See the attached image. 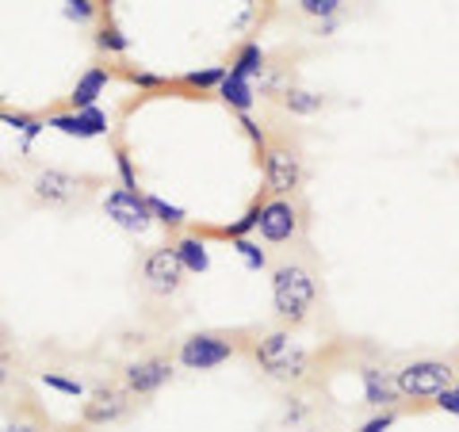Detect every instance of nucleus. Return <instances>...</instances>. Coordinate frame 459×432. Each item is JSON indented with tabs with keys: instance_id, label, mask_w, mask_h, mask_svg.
<instances>
[{
	"instance_id": "obj_1",
	"label": "nucleus",
	"mask_w": 459,
	"mask_h": 432,
	"mask_svg": "<svg viewBox=\"0 0 459 432\" xmlns=\"http://www.w3.org/2000/svg\"><path fill=\"white\" fill-rule=\"evenodd\" d=\"M318 302V280L299 261L272 268V310L283 325H303Z\"/></svg>"
},
{
	"instance_id": "obj_2",
	"label": "nucleus",
	"mask_w": 459,
	"mask_h": 432,
	"mask_svg": "<svg viewBox=\"0 0 459 432\" xmlns=\"http://www.w3.org/2000/svg\"><path fill=\"white\" fill-rule=\"evenodd\" d=\"M253 359L268 379L276 383H303L310 371V352L287 329H272L253 341Z\"/></svg>"
},
{
	"instance_id": "obj_3",
	"label": "nucleus",
	"mask_w": 459,
	"mask_h": 432,
	"mask_svg": "<svg viewBox=\"0 0 459 432\" xmlns=\"http://www.w3.org/2000/svg\"><path fill=\"white\" fill-rule=\"evenodd\" d=\"M261 172H264V195H299L303 188V153L287 138H268L261 150Z\"/></svg>"
},
{
	"instance_id": "obj_4",
	"label": "nucleus",
	"mask_w": 459,
	"mask_h": 432,
	"mask_svg": "<svg viewBox=\"0 0 459 432\" xmlns=\"http://www.w3.org/2000/svg\"><path fill=\"white\" fill-rule=\"evenodd\" d=\"M307 229V207L295 195H264L261 199V219H256V238L268 245L299 241Z\"/></svg>"
},
{
	"instance_id": "obj_5",
	"label": "nucleus",
	"mask_w": 459,
	"mask_h": 432,
	"mask_svg": "<svg viewBox=\"0 0 459 432\" xmlns=\"http://www.w3.org/2000/svg\"><path fill=\"white\" fill-rule=\"evenodd\" d=\"M394 383L402 402H433L440 391L455 386V367L448 359H410L394 371Z\"/></svg>"
},
{
	"instance_id": "obj_6",
	"label": "nucleus",
	"mask_w": 459,
	"mask_h": 432,
	"mask_svg": "<svg viewBox=\"0 0 459 432\" xmlns=\"http://www.w3.org/2000/svg\"><path fill=\"white\" fill-rule=\"evenodd\" d=\"M234 352H238L234 337L214 333V329H199V333L180 341L177 359H180V367H188V371H214V367H222L226 359H234Z\"/></svg>"
},
{
	"instance_id": "obj_7",
	"label": "nucleus",
	"mask_w": 459,
	"mask_h": 432,
	"mask_svg": "<svg viewBox=\"0 0 459 432\" xmlns=\"http://www.w3.org/2000/svg\"><path fill=\"white\" fill-rule=\"evenodd\" d=\"M134 406V394L126 386H115V383H100L92 386L81 402V425L89 428H108V425H119L126 413Z\"/></svg>"
},
{
	"instance_id": "obj_8",
	"label": "nucleus",
	"mask_w": 459,
	"mask_h": 432,
	"mask_svg": "<svg viewBox=\"0 0 459 432\" xmlns=\"http://www.w3.org/2000/svg\"><path fill=\"white\" fill-rule=\"evenodd\" d=\"M184 280H188V272H184L172 245H157V249H150L142 256V283H146L150 295H157V298L177 295L184 287Z\"/></svg>"
},
{
	"instance_id": "obj_9",
	"label": "nucleus",
	"mask_w": 459,
	"mask_h": 432,
	"mask_svg": "<svg viewBox=\"0 0 459 432\" xmlns=\"http://www.w3.org/2000/svg\"><path fill=\"white\" fill-rule=\"evenodd\" d=\"M104 214L119 229H126V234H146V229L153 226L146 192H131V188H123V184L104 195Z\"/></svg>"
},
{
	"instance_id": "obj_10",
	"label": "nucleus",
	"mask_w": 459,
	"mask_h": 432,
	"mask_svg": "<svg viewBox=\"0 0 459 432\" xmlns=\"http://www.w3.org/2000/svg\"><path fill=\"white\" fill-rule=\"evenodd\" d=\"M172 383V359L169 356H142L123 367V386L134 398H153L161 386Z\"/></svg>"
},
{
	"instance_id": "obj_11",
	"label": "nucleus",
	"mask_w": 459,
	"mask_h": 432,
	"mask_svg": "<svg viewBox=\"0 0 459 432\" xmlns=\"http://www.w3.org/2000/svg\"><path fill=\"white\" fill-rule=\"evenodd\" d=\"M31 188H35L39 203L69 207V203H77V199L84 195V177H77V172H65V168H42Z\"/></svg>"
},
{
	"instance_id": "obj_12",
	"label": "nucleus",
	"mask_w": 459,
	"mask_h": 432,
	"mask_svg": "<svg viewBox=\"0 0 459 432\" xmlns=\"http://www.w3.org/2000/svg\"><path fill=\"white\" fill-rule=\"evenodd\" d=\"M47 126L57 134H65V138H100V134H108V111L104 108H84V111H54L47 115Z\"/></svg>"
},
{
	"instance_id": "obj_13",
	"label": "nucleus",
	"mask_w": 459,
	"mask_h": 432,
	"mask_svg": "<svg viewBox=\"0 0 459 432\" xmlns=\"http://www.w3.org/2000/svg\"><path fill=\"white\" fill-rule=\"evenodd\" d=\"M360 383H364V402H368V406L376 410V413L398 410V406H402L394 371H386V367H379V364H368V367H360Z\"/></svg>"
},
{
	"instance_id": "obj_14",
	"label": "nucleus",
	"mask_w": 459,
	"mask_h": 432,
	"mask_svg": "<svg viewBox=\"0 0 459 432\" xmlns=\"http://www.w3.org/2000/svg\"><path fill=\"white\" fill-rule=\"evenodd\" d=\"M111 65H92V69H84V73L77 77L74 84V92H69V111H84V108H96V99L104 96V89L111 84Z\"/></svg>"
},
{
	"instance_id": "obj_15",
	"label": "nucleus",
	"mask_w": 459,
	"mask_h": 432,
	"mask_svg": "<svg viewBox=\"0 0 459 432\" xmlns=\"http://www.w3.org/2000/svg\"><path fill=\"white\" fill-rule=\"evenodd\" d=\"M172 249H177L180 264L188 276H204V272L211 268V253H207V241L199 234H180L177 241H172Z\"/></svg>"
},
{
	"instance_id": "obj_16",
	"label": "nucleus",
	"mask_w": 459,
	"mask_h": 432,
	"mask_svg": "<svg viewBox=\"0 0 459 432\" xmlns=\"http://www.w3.org/2000/svg\"><path fill=\"white\" fill-rule=\"evenodd\" d=\"M222 99V104L234 111V115H249L253 111V104H256V92H253V81H241V77H234L226 69V77H222V84H219V92H214Z\"/></svg>"
},
{
	"instance_id": "obj_17",
	"label": "nucleus",
	"mask_w": 459,
	"mask_h": 432,
	"mask_svg": "<svg viewBox=\"0 0 459 432\" xmlns=\"http://www.w3.org/2000/svg\"><path fill=\"white\" fill-rule=\"evenodd\" d=\"M264 69H268V54L261 50V42H241L238 54H234V62H230V73L241 77V81H256V77H264Z\"/></svg>"
},
{
	"instance_id": "obj_18",
	"label": "nucleus",
	"mask_w": 459,
	"mask_h": 432,
	"mask_svg": "<svg viewBox=\"0 0 459 432\" xmlns=\"http://www.w3.org/2000/svg\"><path fill=\"white\" fill-rule=\"evenodd\" d=\"M280 104L287 115H299V119H310V115H318L325 108V96L322 92H310V89H299V84H287L280 92Z\"/></svg>"
},
{
	"instance_id": "obj_19",
	"label": "nucleus",
	"mask_w": 459,
	"mask_h": 432,
	"mask_svg": "<svg viewBox=\"0 0 459 432\" xmlns=\"http://www.w3.org/2000/svg\"><path fill=\"white\" fill-rule=\"evenodd\" d=\"M146 203H150L153 222H161L165 229H172V234H180V229L188 226V211H184V207H172V203H165V199L153 195V192H146Z\"/></svg>"
},
{
	"instance_id": "obj_20",
	"label": "nucleus",
	"mask_w": 459,
	"mask_h": 432,
	"mask_svg": "<svg viewBox=\"0 0 459 432\" xmlns=\"http://www.w3.org/2000/svg\"><path fill=\"white\" fill-rule=\"evenodd\" d=\"M226 77V65H207V69H195V73H184L177 84L180 89H188V92H219V84Z\"/></svg>"
},
{
	"instance_id": "obj_21",
	"label": "nucleus",
	"mask_w": 459,
	"mask_h": 432,
	"mask_svg": "<svg viewBox=\"0 0 459 432\" xmlns=\"http://www.w3.org/2000/svg\"><path fill=\"white\" fill-rule=\"evenodd\" d=\"M96 50H100V54L119 57V54L131 50V39H126V35L119 31V27H115V23L108 20V23H100V27H96Z\"/></svg>"
},
{
	"instance_id": "obj_22",
	"label": "nucleus",
	"mask_w": 459,
	"mask_h": 432,
	"mask_svg": "<svg viewBox=\"0 0 459 432\" xmlns=\"http://www.w3.org/2000/svg\"><path fill=\"white\" fill-rule=\"evenodd\" d=\"M123 81H131L134 89H142V92H165V89H177V81H172V77L150 73V69H126Z\"/></svg>"
},
{
	"instance_id": "obj_23",
	"label": "nucleus",
	"mask_w": 459,
	"mask_h": 432,
	"mask_svg": "<svg viewBox=\"0 0 459 432\" xmlns=\"http://www.w3.org/2000/svg\"><path fill=\"white\" fill-rule=\"evenodd\" d=\"M230 245H234V253L241 256V264H246L249 272H264L268 268V253L253 238H238V241H230Z\"/></svg>"
},
{
	"instance_id": "obj_24",
	"label": "nucleus",
	"mask_w": 459,
	"mask_h": 432,
	"mask_svg": "<svg viewBox=\"0 0 459 432\" xmlns=\"http://www.w3.org/2000/svg\"><path fill=\"white\" fill-rule=\"evenodd\" d=\"M42 386H50V391L65 394V398H84L89 391H84V383L69 379V376H57V371H42Z\"/></svg>"
},
{
	"instance_id": "obj_25",
	"label": "nucleus",
	"mask_w": 459,
	"mask_h": 432,
	"mask_svg": "<svg viewBox=\"0 0 459 432\" xmlns=\"http://www.w3.org/2000/svg\"><path fill=\"white\" fill-rule=\"evenodd\" d=\"M341 8H344V0H299V12L310 20H333L341 16Z\"/></svg>"
},
{
	"instance_id": "obj_26",
	"label": "nucleus",
	"mask_w": 459,
	"mask_h": 432,
	"mask_svg": "<svg viewBox=\"0 0 459 432\" xmlns=\"http://www.w3.org/2000/svg\"><path fill=\"white\" fill-rule=\"evenodd\" d=\"M115 168H119V180H123V188H131V192H142V188H138V177H134V161H131V150H126L123 142H115Z\"/></svg>"
},
{
	"instance_id": "obj_27",
	"label": "nucleus",
	"mask_w": 459,
	"mask_h": 432,
	"mask_svg": "<svg viewBox=\"0 0 459 432\" xmlns=\"http://www.w3.org/2000/svg\"><path fill=\"white\" fill-rule=\"evenodd\" d=\"M65 16L77 23H92L100 16V4L96 0H65Z\"/></svg>"
},
{
	"instance_id": "obj_28",
	"label": "nucleus",
	"mask_w": 459,
	"mask_h": 432,
	"mask_svg": "<svg viewBox=\"0 0 459 432\" xmlns=\"http://www.w3.org/2000/svg\"><path fill=\"white\" fill-rule=\"evenodd\" d=\"M394 410H383V413H376V417H368V421L356 428V432H391V425H394Z\"/></svg>"
},
{
	"instance_id": "obj_29",
	"label": "nucleus",
	"mask_w": 459,
	"mask_h": 432,
	"mask_svg": "<svg viewBox=\"0 0 459 432\" xmlns=\"http://www.w3.org/2000/svg\"><path fill=\"white\" fill-rule=\"evenodd\" d=\"M433 406H437V410H444V413H452V417H459V391H455V386H448V391H440V394L433 398Z\"/></svg>"
},
{
	"instance_id": "obj_30",
	"label": "nucleus",
	"mask_w": 459,
	"mask_h": 432,
	"mask_svg": "<svg viewBox=\"0 0 459 432\" xmlns=\"http://www.w3.org/2000/svg\"><path fill=\"white\" fill-rule=\"evenodd\" d=\"M337 23H341V16H333V20H318V27H314V35H318V39H329V35L337 31Z\"/></svg>"
},
{
	"instance_id": "obj_31",
	"label": "nucleus",
	"mask_w": 459,
	"mask_h": 432,
	"mask_svg": "<svg viewBox=\"0 0 459 432\" xmlns=\"http://www.w3.org/2000/svg\"><path fill=\"white\" fill-rule=\"evenodd\" d=\"M4 432H42V425H35V421H8Z\"/></svg>"
},
{
	"instance_id": "obj_32",
	"label": "nucleus",
	"mask_w": 459,
	"mask_h": 432,
	"mask_svg": "<svg viewBox=\"0 0 459 432\" xmlns=\"http://www.w3.org/2000/svg\"><path fill=\"white\" fill-rule=\"evenodd\" d=\"M8 379H12V364H8V356H0V391L8 386Z\"/></svg>"
},
{
	"instance_id": "obj_33",
	"label": "nucleus",
	"mask_w": 459,
	"mask_h": 432,
	"mask_svg": "<svg viewBox=\"0 0 459 432\" xmlns=\"http://www.w3.org/2000/svg\"><path fill=\"white\" fill-rule=\"evenodd\" d=\"M4 344H8V341H4V329H0V356H4Z\"/></svg>"
},
{
	"instance_id": "obj_34",
	"label": "nucleus",
	"mask_w": 459,
	"mask_h": 432,
	"mask_svg": "<svg viewBox=\"0 0 459 432\" xmlns=\"http://www.w3.org/2000/svg\"><path fill=\"white\" fill-rule=\"evenodd\" d=\"M455 391H459V379H455Z\"/></svg>"
},
{
	"instance_id": "obj_35",
	"label": "nucleus",
	"mask_w": 459,
	"mask_h": 432,
	"mask_svg": "<svg viewBox=\"0 0 459 432\" xmlns=\"http://www.w3.org/2000/svg\"><path fill=\"white\" fill-rule=\"evenodd\" d=\"M246 4H253V0H246Z\"/></svg>"
},
{
	"instance_id": "obj_36",
	"label": "nucleus",
	"mask_w": 459,
	"mask_h": 432,
	"mask_svg": "<svg viewBox=\"0 0 459 432\" xmlns=\"http://www.w3.org/2000/svg\"><path fill=\"white\" fill-rule=\"evenodd\" d=\"M0 99H4V96H0Z\"/></svg>"
}]
</instances>
